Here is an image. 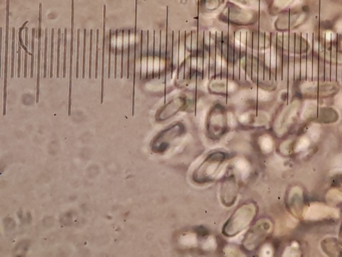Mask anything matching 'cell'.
Instances as JSON below:
<instances>
[{
	"label": "cell",
	"mask_w": 342,
	"mask_h": 257,
	"mask_svg": "<svg viewBox=\"0 0 342 257\" xmlns=\"http://www.w3.org/2000/svg\"><path fill=\"white\" fill-rule=\"evenodd\" d=\"M256 215L257 207L255 204L242 205L227 221L223 228V234L228 237H235L252 222Z\"/></svg>",
	"instance_id": "cell-1"
},
{
	"label": "cell",
	"mask_w": 342,
	"mask_h": 257,
	"mask_svg": "<svg viewBox=\"0 0 342 257\" xmlns=\"http://www.w3.org/2000/svg\"><path fill=\"white\" fill-rule=\"evenodd\" d=\"M227 160L224 152H217L209 155L194 171L193 179L197 183H207L216 178Z\"/></svg>",
	"instance_id": "cell-2"
},
{
	"label": "cell",
	"mask_w": 342,
	"mask_h": 257,
	"mask_svg": "<svg viewBox=\"0 0 342 257\" xmlns=\"http://www.w3.org/2000/svg\"><path fill=\"white\" fill-rule=\"evenodd\" d=\"M271 224L269 220H260L247 232L243 239V245L247 251L255 250L267 237L271 231Z\"/></svg>",
	"instance_id": "cell-3"
},
{
	"label": "cell",
	"mask_w": 342,
	"mask_h": 257,
	"mask_svg": "<svg viewBox=\"0 0 342 257\" xmlns=\"http://www.w3.org/2000/svg\"><path fill=\"white\" fill-rule=\"evenodd\" d=\"M184 131V127L181 124H176L166 128L154 138L152 143V150L156 153L165 152L171 143L181 137Z\"/></svg>",
	"instance_id": "cell-4"
},
{
	"label": "cell",
	"mask_w": 342,
	"mask_h": 257,
	"mask_svg": "<svg viewBox=\"0 0 342 257\" xmlns=\"http://www.w3.org/2000/svg\"><path fill=\"white\" fill-rule=\"evenodd\" d=\"M238 195V186L234 176L228 177L222 183L221 199L224 205L230 207L235 203Z\"/></svg>",
	"instance_id": "cell-5"
},
{
	"label": "cell",
	"mask_w": 342,
	"mask_h": 257,
	"mask_svg": "<svg viewBox=\"0 0 342 257\" xmlns=\"http://www.w3.org/2000/svg\"><path fill=\"white\" fill-rule=\"evenodd\" d=\"M9 0L6 1V17H5V36L4 48V69H3V113L6 114L7 75H8V51H9Z\"/></svg>",
	"instance_id": "cell-6"
},
{
	"label": "cell",
	"mask_w": 342,
	"mask_h": 257,
	"mask_svg": "<svg viewBox=\"0 0 342 257\" xmlns=\"http://www.w3.org/2000/svg\"><path fill=\"white\" fill-rule=\"evenodd\" d=\"M217 113H212L210 123L209 124V135L212 139H217L224 133L226 129V118L224 112L220 109H217Z\"/></svg>",
	"instance_id": "cell-7"
},
{
	"label": "cell",
	"mask_w": 342,
	"mask_h": 257,
	"mask_svg": "<svg viewBox=\"0 0 342 257\" xmlns=\"http://www.w3.org/2000/svg\"><path fill=\"white\" fill-rule=\"evenodd\" d=\"M74 27H75V0H72L71 40L69 59V116L71 115L72 90H73L74 39H75Z\"/></svg>",
	"instance_id": "cell-8"
},
{
	"label": "cell",
	"mask_w": 342,
	"mask_h": 257,
	"mask_svg": "<svg viewBox=\"0 0 342 257\" xmlns=\"http://www.w3.org/2000/svg\"><path fill=\"white\" fill-rule=\"evenodd\" d=\"M38 30V52H37V101L39 103V86H40V71H41V38H42V30H41V22H42V3L39 4Z\"/></svg>",
	"instance_id": "cell-9"
},
{
	"label": "cell",
	"mask_w": 342,
	"mask_h": 257,
	"mask_svg": "<svg viewBox=\"0 0 342 257\" xmlns=\"http://www.w3.org/2000/svg\"><path fill=\"white\" fill-rule=\"evenodd\" d=\"M167 56H166V77L165 86L166 91L168 86L173 81L172 79V69H173V31H169L167 22Z\"/></svg>",
	"instance_id": "cell-10"
},
{
	"label": "cell",
	"mask_w": 342,
	"mask_h": 257,
	"mask_svg": "<svg viewBox=\"0 0 342 257\" xmlns=\"http://www.w3.org/2000/svg\"><path fill=\"white\" fill-rule=\"evenodd\" d=\"M295 42H296V32H290L289 39V68H288V91L290 95L293 86L294 85L295 69Z\"/></svg>",
	"instance_id": "cell-11"
},
{
	"label": "cell",
	"mask_w": 342,
	"mask_h": 257,
	"mask_svg": "<svg viewBox=\"0 0 342 257\" xmlns=\"http://www.w3.org/2000/svg\"><path fill=\"white\" fill-rule=\"evenodd\" d=\"M147 50H148V33L141 30V62H140V75L141 80L147 77Z\"/></svg>",
	"instance_id": "cell-12"
},
{
	"label": "cell",
	"mask_w": 342,
	"mask_h": 257,
	"mask_svg": "<svg viewBox=\"0 0 342 257\" xmlns=\"http://www.w3.org/2000/svg\"><path fill=\"white\" fill-rule=\"evenodd\" d=\"M103 12V50H102L101 59V104H103L104 92H105V55L106 49L109 48V35L106 36V5H104Z\"/></svg>",
	"instance_id": "cell-13"
},
{
	"label": "cell",
	"mask_w": 342,
	"mask_h": 257,
	"mask_svg": "<svg viewBox=\"0 0 342 257\" xmlns=\"http://www.w3.org/2000/svg\"><path fill=\"white\" fill-rule=\"evenodd\" d=\"M259 32V28L252 31V83L257 86H258Z\"/></svg>",
	"instance_id": "cell-14"
},
{
	"label": "cell",
	"mask_w": 342,
	"mask_h": 257,
	"mask_svg": "<svg viewBox=\"0 0 342 257\" xmlns=\"http://www.w3.org/2000/svg\"><path fill=\"white\" fill-rule=\"evenodd\" d=\"M247 30H241L240 44V83L246 81Z\"/></svg>",
	"instance_id": "cell-15"
},
{
	"label": "cell",
	"mask_w": 342,
	"mask_h": 257,
	"mask_svg": "<svg viewBox=\"0 0 342 257\" xmlns=\"http://www.w3.org/2000/svg\"><path fill=\"white\" fill-rule=\"evenodd\" d=\"M185 39L186 31H179L178 81H185Z\"/></svg>",
	"instance_id": "cell-16"
},
{
	"label": "cell",
	"mask_w": 342,
	"mask_h": 257,
	"mask_svg": "<svg viewBox=\"0 0 342 257\" xmlns=\"http://www.w3.org/2000/svg\"><path fill=\"white\" fill-rule=\"evenodd\" d=\"M301 43L302 33L296 32L294 69V84L296 85L297 83H300V77H301Z\"/></svg>",
	"instance_id": "cell-17"
},
{
	"label": "cell",
	"mask_w": 342,
	"mask_h": 257,
	"mask_svg": "<svg viewBox=\"0 0 342 257\" xmlns=\"http://www.w3.org/2000/svg\"><path fill=\"white\" fill-rule=\"evenodd\" d=\"M203 40L204 31L198 27L197 70L196 85L203 81Z\"/></svg>",
	"instance_id": "cell-18"
},
{
	"label": "cell",
	"mask_w": 342,
	"mask_h": 257,
	"mask_svg": "<svg viewBox=\"0 0 342 257\" xmlns=\"http://www.w3.org/2000/svg\"><path fill=\"white\" fill-rule=\"evenodd\" d=\"M277 32L271 33V58H270V81L276 82L277 75Z\"/></svg>",
	"instance_id": "cell-19"
},
{
	"label": "cell",
	"mask_w": 342,
	"mask_h": 257,
	"mask_svg": "<svg viewBox=\"0 0 342 257\" xmlns=\"http://www.w3.org/2000/svg\"><path fill=\"white\" fill-rule=\"evenodd\" d=\"M192 31L186 32L185 39V80L190 81L191 72Z\"/></svg>",
	"instance_id": "cell-20"
},
{
	"label": "cell",
	"mask_w": 342,
	"mask_h": 257,
	"mask_svg": "<svg viewBox=\"0 0 342 257\" xmlns=\"http://www.w3.org/2000/svg\"><path fill=\"white\" fill-rule=\"evenodd\" d=\"M305 216L311 219H319L326 218L327 216L336 215L334 210L323 205H311L307 209L305 213Z\"/></svg>",
	"instance_id": "cell-21"
},
{
	"label": "cell",
	"mask_w": 342,
	"mask_h": 257,
	"mask_svg": "<svg viewBox=\"0 0 342 257\" xmlns=\"http://www.w3.org/2000/svg\"><path fill=\"white\" fill-rule=\"evenodd\" d=\"M148 33V50H147V79H152L154 75V31Z\"/></svg>",
	"instance_id": "cell-22"
},
{
	"label": "cell",
	"mask_w": 342,
	"mask_h": 257,
	"mask_svg": "<svg viewBox=\"0 0 342 257\" xmlns=\"http://www.w3.org/2000/svg\"><path fill=\"white\" fill-rule=\"evenodd\" d=\"M332 32H325V77L324 82H330L331 51H332Z\"/></svg>",
	"instance_id": "cell-23"
},
{
	"label": "cell",
	"mask_w": 342,
	"mask_h": 257,
	"mask_svg": "<svg viewBox=\"0 0 342 257\" xmlns=\"http://www.w3.org/2000/svg\"><path fill=\"white\" fill-rule=\"evenodd\" d=\"M167 30H160V79L165 83L166 56H167Z\"/></svg>",
	"instance_id": "cell-24"
},
{
	"label": "cell",
	"mask_w": 342,
	"mask_h": 257,
	"mask_svg": "<svg viewBox=\"0 0 342 257\" xmlns=\"http://www.w3.org/2000/svg\"><path fill=\"white\" fill-rule=\"evenodd\" d=\"M234 46H235V32L228 30V86L234 76Z\"/></svg>",
	"instance_id": "cell-25"
},
{
	"label": "cell",
	"mask_w": 342,
	"mask_h": 257,
	"mask_svg": "<svg viewBox=\"0 0 342 257\" xmlns=\"http://www.w3.org/2000/svg\"><path fill=\"white\" fill-rule=\"evenodd\" d=\"M228 31L222 32V81L228 85Z\"/></svg>",
	"instance_id": "cell-26"
},
{
	"label": "cell",
	"mask_w": 342,
	"mask_h": 257,
	"mask_svg": "<svg viewBox=\"0 0 342 257\" xmlns=\"http://www.w3.org/2000/svg\"><path fill=\"white\" fill-rule=\"evenodd\" d=\"M289 39L290 32H283L282 81L286 87L288 85Z\"/></svg>",
	"instance_id": "cell-27"
},
{
	"label": "cell",
	"mask_w": 342,
	"mask_h": 257,
	"mask_svg": "<svg viewBox=\"0 0 342 257\" xmlns=\"http://www.w3.org/2000/svg\"><path fill=\"white\" fill-rule=\"evenodd\" d=\"M209 56H210V32L204 31L203 81L209 80Z\"/></svg>",
	"instance_id": "cell-28"
},
{
	"label": "cell",
	"mask_w": 342,
	"mask_h": 257,
	"mask_svg": "<svg viewBox=\"0 0 342 257\" xmlns=\"http://www.w3.org/2000/svg\"><path fill=\"white\" fill-rule=\"evenodd\" d=\"M265 32H259L258 86L264 83Z\"/></svg>",
	"instance_id": "cell-29"
},
{
	"label": "cell",
	"mask_w": 342,
	"mask_h": 257,
	"mask_svg": "<svg viewBox=\"0 0 342 257\" xmlns=\"http://www.w3.org/2000/svg\"><path fill=\"white\" fill-rule=\"evenodd\" d=\"M240 44H241V30L235 32V46H234V76L233 81L240 83Z\"/></svg>",
	"instance_id": "cell-30"
},
{
	"label": "cell",
	"mask_w": 342,
	"mask_h": 257,
	"mask_svg": "<svg viewBox=\"0 0 342 257\" xmlns=\"http://www.w3.org/2000/svg\"><path fill=\"white\" fill-rule=\"evenodd\" d=\"M271 58V33L265 32L264 83L270 82Z\"/></svg>",
	"instance_id": "cell-31"
},
{
	"label": "cell",
	"mask_w": 342,
	"mask_h": 257,
	"mask_svg": "<svg viewBox=\"0 0 342 257\" xmlns=\"http://www.w3.org/2000/svg\"><path fill=\"white\" fill-rule=\"evenodd\" d=\"M325 32H319L318 85L324 83L325 77Z\"/></svg>",
	"instance_id": "cell-32"
},
{
	"label": "cell",
	"mask_w": 342,
	"mask_h": 257,
	"mask_svg": "<svg viewBox=\"0 0 342 257\" xmlns=\"http://www.w3.org/2000/svg\"><path fill=\"white\" fill-rule=\"evenodd\" d=\"M222 32H216V60H215V81H222Z\"/></svg>",
	"instance_id": "cell-33"
},
{
	"label": "cell",
	"mask_w": 342,
	"mask_h": 257,
	"mask_svg": "<svg viewBox=\"0 0 342 257\" xmlns=\"http://www.w3.org/2000/svg\"><path fill=\"white\" fill-rule=\"evenodd\" d=\"M252 31H251V30H247L246 48V81L248 83H252Z\"/></svg>",
	"instance_id": "cell-34"
},
{
	"label": "cell",
	"mask_w": 342,
	"mask_h": 257,
	"mask_svg": "<svg viewBox=\"0 0 342 257\" xmlns=\"http://www.w3.org/2000/svg\"><path fill=\"white\" fill-rule=\"evenodd\" d=\"M337 43L338 35L332 32L330 77V82L332 83H337Z\"/></svg>",
	"instance_id": "cell-35"
},
{
	"label": "cell",
	"mask_w": 342,
	"mask_h": 257,
	"mask_svg": "<svg viewBox=\"0 0 342 257\" xmlns=\"http://www.w3.org/2000/svg\"><path fill=\"white\" fill-rule=\"evenodd\" d=\"M198 27L192 30L191 72L190 81L196 80L197 70Z\"/></svg>",
	"instance_id": "cell-36"
},
{
	"label": "cell",
	"mask_w": 342,
	"mask_h": 257,
	"mask_svg": "<svg viewBox=\"0 0 342 257\" xmlns=\"http://www.w3.org/2000/svg\"><path fill=\"white\" fill-rule=\"evenodd\" d=\"M216 60V32H210V56H209V81H215Z\"/></svg>",
	"instance_id": "cell-37"
},
{
	"label": "cell",
	"mask_w": 342,
	"mask_h": 257,
	"mask_svg": "<svg viewBox=\"0 0 342 257\" xmlns=\"http://www.w3.org/2000/svg\"><path fill=\"white\" fill-rule=\"evenodd\" d=\"M283 32H277L276 82H282Z\"/></svg>",
	"instance_id": "cell-38"
},
{
	"label": "cell",
	"mask_w": 342,
	"mask_h": 257,
	"mask_svg": "<svg viewBox=\"0 0 342 257\" xmlns=\"http://www.w3.org/2000/svg\"><path fill=\"white\" fill-rule=\"evenodd\" d=\"M307 34L302 33L301 77H300L301 83L305 82L307 79Z\"/></svg>",
	"instance_id": "cell-39"
},
{
	"label": "cell",
	"mask_w": 342,
	"mask_h": 257,
	"mask_svg": "<svg viewBox=\"0 0 342 257\" xmlns=\"http://www.w3.org/2000/svg\"><path fill=\"white\" fill-rule=\"evenodd\" d=\"M160 30H154V75L153 79H160Z\"/></svg>",
	"instance_id": "cell-40"
},
{
	"label": "cell",
	"mask_w": 342,
	"mask_h": 257,
	"mask_svg": "<svg viewBox=\"0 0 342 257\" xmlns=\"http://www.w3.org/2000/svg\"><path fill=\"white\" fill-rule=\"evenodd\" d=\"M179 31L173 30V69H172V79L177 81L179 67Z\"/></svg>",
	"instance_id": "cell-41"
},
{
	"label": "cell",
	"mask_w": 342,
	"mask_h": 257,
	"mask_svg": "<svg viewBox=\"0 0 342 257\" xmlns=\"http://www.w3.org/2000/svg\"><path fill=\"white\" fill-rule=\"evenodd\" d=\"M313 32L307 34V82L313 81Z\"/></svg>",
	"instance_id": "cell-42"
},
{
	"label": "cell",
	"mask_w": 342,
	"mask_h": 257,
	"mask_svg": "<svg viewBox=\"0 0 342 257\" xmlns=\"http://www.w3.org/2000/svg\"><path fill=\"white\" fill-rule=\"evenodd\" d=\"M337 83L342 85V34H338L337 43Z\"/></svg>",
	"instance_id": "cell-43"
},
{
	"label": "cell",
	"mask_w": 342,
	"mask_h": 257,
	"mask_svg": "<svg viewBox=\"0 0 342 257\" xmlns=\"http://www.w3.org/2000/svg\"><path fill=\"white\" fill-rule=\"evenodd\" d=\"M182 107L181 105V102L179 104V102L175 103H171L168 105L166 108H164L163 110L160 113L159 117H158V120H166L167 119H169L170 117L173 116L174 115L176 114L179 110L180 108Z\"/></svg>",
	"instance_id": "cell-44"
},
{
	"label": "cell",
	"mask_w": 342,
	"mask_h": 257,
	"mask_svg": "<svg viewBox=\"0 0 342 257\" xmlns=\"http://www.w3.org/2000/svg\"><path fill=\"white\" fill-rule=\"evenodd\" d=\"M121 32L122 30L119 29H117L115 32L114 79H117L118 74V43Z\"/></svg>",
	"instance_id": "cell-45"
},
{
	"label": "cell",
	"mask_w": 342,
	"mask_h": 257,
	"mask_svg": "<svg viewBox=\"0 0 342 257\" xmlns=\"http://www.w3.org/2000/svg\"><path fill=\"white\" fill-rule=\"evenodd\" d=\"M180 241L183 245L185 247H193L197 243V239H196V235L194 234L189 233L185 234L184 236L181 237Z\"/></svg>",
	"instance_id": "cell-46"
},
{
	"label": "cell",
	"mask_w": 342,
	"mask_h": 257,
	"mask_svg": "<svg viewBox=\"0 0 342 257\" xmlns=\"http://www.w3.org/2000/svg\"><path fill=\"white\" fill-rule=\"evenodd\" d=\"M48 28L45 29L44 41V60H43V78L46 79L47 77V64H48Z\"/></svg>",
	"instance_id": "cell-47"
},
{
	"label": "cell",
	"mask_w": 342,
	"mask_h": 257,
	"mask_svg": "<svg viewBox=\"0 0 342 257\" xmlns=\"http://www.w3.org/2000/svg\"><path fill=\"white\" fill-rule=\"evenodd\" d=\"M113 30H110L109 31V61H108V79H111V64H112V55H113Z\"/></svg>",
	"instance_id": "cell-48"
},
{
	"label": "cell",
	"mask_w": 342,
	"mask_h": 257,
	"mask_svg": "<svg viewBox=\"0 0 342 257\" xmlns=\"http://www.w3.org/2000/svg\"><path fill=\"white\" fill-rule=\"evenodd\" d=\"M36 28H32V52H31V62H30V77H34V68H35V36Z\"/></svg>",
	"instance_id": "cell-49"
},
{
	"label": "cell",
	"mask_w": 342,
	"mask_h": 257,
	"mask_svg": "<svg viewBox=\"0 0 342 257\" xmlns=\"http://www.w3.org/2000/svg\"><path fill=\"white\" fill-rule=\"evenodd\" d=\"M54 29H52V35H51V55H50V78L52 79L54 76Z\"/></svg>",
	"instance_id": "cell-50"
},
{
	"label": "cell",
	"mask_w": 342,
	"mask_h": 257,
	"mask_svg": "<svg viewBox=\"0 0 342 257\" xmlns=\"http://www.w3.org/2000/svg\"><path fill=\"white\" fill-rule=\"evenodd\" d=\"M80 29H78L77 32V59L76 67V79H78L79 77V72H80Z\"/></svg>",
	"instance_id": "cell-51"
},
{
	"label": "cell",
	"mask_w": 342,
	"mask_h": 257,
	"mask_svg": "<svg viewBox=\"0 0 342 257\" xmlns=\"http://www.w3.org/2000/svg\"><path fill=\"white\" fill-rule=\"evenodd\" d=\"M15 39H16V28H12V57H11V79L14 77Z\"/></svg>",
	"instance_id": "cell-52"
},
{
	"label": "cell",
	"mask_w": 342,
	"mask_h": 257,
	"mask_svg": "<svg viewBox=\"0 0 342 257\" xmlns=\"http://www.w3.org/2000/svg\"><path fill=\"white\" fill-rule=\"evenodd\" d=\"M67 34L68 30L67 28L64 29V52H63V67H62V71H63V78H66V53H67Z\"/></svg>",
	"instance_id": "cell-53"
},
{
	"label": "cell",
	"mask_w": 342,
	"mask_h": 257,
	"mask_svg": "<svg viewBox=\"0 0 342 257\" xmlns=\"http://www.w3.org/2000/svg\"><path fill=\"white\" fill-rule=\"evenodd\" d=\"M124 35L125 30H122V41H121V64H120V79H123L124 74Z\"/></svg>",
	"instance_id": "cell-54"
},
{
	"label": "cell",
	"mask_w": 342,
	"mask_h": 257,
	"mask_svg": "<svg viewBox=\"0 0 342 257\" xmlns=\"http://www.w3.org/2000/svg\"><path fill=\"white\" fill-rule=\"evenodd\" d=\"M62 35L61 29L58 30V45H57V70H56V77L59 79L60 64V47H61Z\"/></svg>",
	"instance_id": "cell-55"
},
{
	"label": "cell",
	"mask_w": 342,
	"mask_h": 257,
	"mask_svg": "<svg viewBox=\"0 0 342 257\" xmlns=\"http://www.w3.org/2000/svg\"><path fill=\"white\" fill-rule=\"evenodd\" d=\"M86 35L87 30L84 29V42H83V59H82V79H85L86 75Z\"/></svg>",
	"instance_id": "cell-56"
},
{
	"label": "cell",
	"mask_w": 342,
	"mask_h": 257,
	"mask_svg": "<svg viewBox=\"0 0 342 257\" xmlns=\"http://www.w3.org/2000/svg\"><path fill=\"white\" fill-rule=\"evenodd\" d=\"M28 23H29V21H26V22L23 24V25L22 26V27H20V29H19L18 43H20L21 46H22V48H23L24 52H25L26 54H28V55L31 56V53H30L29 51H28V47L24 44L23 40H22V31H23L24 28H26V26Z\"/></svg>",
	"instance_id": "cell-57"
},
{
	"label": "cell",
	"mask_w": 342,
	"mask_h": 257,
	"mask_svg": "<svg viewBox=\"0 0 342 257\" xmlns=\"http://www.w3.org/2000/svg\"><path fill=\"white\" fill-rule=\"evenodd\" d=\"M99 29L96 30V54H95V79H98V53H99Z\"/></svg>",
	"instance_id": "cell-58"
},
{
	"label": "cell",
	"mask_w": 342,
	"mask_h": 257,
	"mask_svg": "<svg viewBox=\"0 0 342 257\" xmlns=\"http://www.w3.org/2000/svg\"><path fill=\"white\" fill-rule=\"evenodd\" d=\"M262 139L260 145L263 150L266 152H271L272 148H273V143H272L271 139L269 137H264Z\"/></svg>",
	"instance_id": "cell-59"
},
{
	"label": "cell",
	"mask_w": 342,
	"mask_h": 257,
	"mask_svg": "<svg viewBox=\"0 0 342 257\" xmlns=\"http://www.w3.org/2000/svg\"><path fill=\"white\" fill-rule=\"evenodd\" d=\"M90 51H89V79H91L92 64V47H93V30L90 31Z\"/></svg>",
	"instance_id": "cell-60"
},
{
	"label": "cell",
	"mask_w": 342,
	"mask_h": 257,
	"mask_svg": "<svg viewBox=\"0 0 342 257\" xmlns=\"http://www.w3.org/2000/svg\"><path fill=\"white\" fill-rule=\"evenodd\" d=\"M215 240L212 237L209 238L204 244L203 247L205 248V250H212L213 248H215Z\"/></svg>",
	"instance_id": "cell-61"
},
{
	"label": "cell",
	"mask_w": 342,
	"mask_h": 257,
	"mask_svg": "<svg viewBox=\"0 0 342 257\" xmlns=\"http://www.w3.org/2000/svg\"><path fill=\"white\" fill-rule=\"evenodd\" d=\"M18 78H20L21 77V69H22V64H21V62H22V46L20 43H18Z\"/></svg>",
	"instance_id": "cell-62"
},
{
	"label": "cell",
	"mask_w": 342,
	"mask_h": 257,
	"mask_svg": "<svg viewBox=\"0 0 342 257\" xmlns=\"http://www.w3.org/2000/svg\"><path fill=\"white\" fill-rule=\"evenodd\" d=\"M28 54L25 53V56H24V78H27V73H28Z\"/></svg>",
	"instance_id": "cell-63"
},
{
	"label": "cell",
	"mask_w": 342,
	"mask_h": 257,
	"mask_svg": "<svg viewBox=\"0 0 342 257\" xmlns=\"http://www.w3.org/2000/svg\"><path fill=\"white\" fill-rule=\"evenodd\" d=\"M28 31H29V28L28 27L26 28V35H25V38H26V42H25V45L26 46L28 47L29 46V43H28Z\"/></svg>",
	"instance_id": "cell-64"
}]
</instances>
